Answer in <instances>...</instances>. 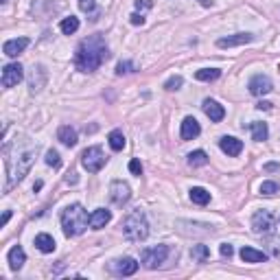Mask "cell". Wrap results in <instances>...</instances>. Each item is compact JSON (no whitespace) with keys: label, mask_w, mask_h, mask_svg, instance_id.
<instances>
[{"label":"cell","mask_w":280,"mask_h":280,"mask_svg":"<svg viewBox=\"0 0 280 280\" xmlns=\"http://www.w3.org/2000/svg\"><path fill=\"white\" fill-rule=\"evenodd\" d=\"M107 59H109V48L101 33L83 37L77 46V52H74V66L81 72H94Z\"/></svg>","instance_id":"cell-1"},{"label":"cell","mask_w":280,"mask_h":280,"mask_svg":"<svg viewBox=\"0 0 280 280\" xmlns=\"http://www.w3.org/2000/svg\"><path fill=\"white\" fill-rule=\"evenodd\" d=\"M4 151V166H7V184H4V192H9L13 186H16L18 182H22L24 179V175L31 171V166H33L35 162V156H37V144H29V147L24 149H2Z\"/></svg>","instance_id":"cell-2"},{"label":"cell","mask_w":280,"mask_h":280,"mask_svg":"<svg viewBox=\"0 0 280 280\" xmlns=\"http://www.w3.org/2000/svg\"><path fill=\"white\" fill-rule=\"evenodd\" d=\"M90 217H88V210L81 204H70L61 210V228H64L66 236H79L86 232Z\"/></svg>","instance_id":"cell-3"},{"label":"cell","mask_w":280,"mask_h":280,"mask_svg":"<svg viewBox=\"0 0 280 280\" xmlns=\"http://www.w3.org/2000/svg\"><path fill=\"white\" fill-rule=\"evenodd\" d=\"M122 234H125V239L131 241V243H140V241H144L149 236L147 214H144L140 208L131 210V212L125 217V221H122Z\"/></svg>","instance_id":"cell-4"},{"label":"cell","mask_w":280,"mask_h":280,"mask_svg":"<svg viewBox=\"0 0 280 280\" xmlns=\"http://www.w3.org/2000/svg\"><path fill=\"white\" fill-rule=\"evenodd\" d=\"M81 164H83V169H86L88 173H99V171L103 169L105 164H107V158H105L103 149H101L99 144H94V147L83 149V153H81Z\"/></svg>","instance_id":"cell-5"},{"label":"cell","mask_w":280,"mask_h":280,"mask_svg":"<svg viewBox=\"0 0 280 280\" xmlns=\"http://www.w3.org/2000/svg\"><path fill=\"white\" fill-rule=\"evenodd\" d=\"M169 254H171L169 245H156V247L142 249V254H140V261H142V265L147 267V269H158V267H162L166 262Z\"/></svg>","instance_id":"cell-6"},{"label":"cell","mask_w":280,"mask_h":280,"mask_svg":"<svg viewBox=\"0 0 280 280\" xmlns=\"http://www.w3.org/2000/svg\"><path fill=\"white\" fill-rule=\"evenodd\" d=\"M274 226H276V217H274V212L271 210H267V208H262V210H256L254 212V217H252V230L256 232V234H269L271 230H274Z\"/></svg>","instance_id":"cell-7"},{"label":"cell","mask_w":280,"mask_h":280,"mask_svg":"<svg viewBox=\"0 0 280 280\" xmlns=\"http://www.w3.org/2000/svg\"><path fill=\"white\" fill-rule=\"evenodd\" d=\"M109 199H112L114 206H125L127 201L131 199L129 184L122 182V179H114V182L109 184Z\"/></svg>","instance_id":"cell-8"},{"label":"cell","mask_w":280,"mask_h":280,"mask_svg":"<svg viewBox=\"0 0 280 280\" xmlns=\"http://www.w3.org/2000/svg\"><path fill=\"white\" fill-rule=\"evenodd\" d=\"M247 90H249V94H254V96H262L274 90V83H271V79L267 77V74H254L247 83Z\"/></svg>","instance_id":"cell-9"},{"label":"cell","mask_w":280,"mask_h":280,"mask_svg":"<svg viewBox=\"0 0 280 280\" xmlns=\"http://www.w3.org/2000/svg\"><path fill=\"white\" fill-rule=\"evenodd\" d=\"M24 79V68L20 64H7L2 68V88H13Z\"/></svg>","instance_id":"cell-10"},{"label":"cell","mask_w":280,"mask_h":280,"mask_svg":"<svg viewBox=\"0 0 280 280\" xmlns=\"http://www.w3.org/2000/svg\"><path fill=\"white\" fill-rule=\"evenodd\" d=\"M112 271L116 276H134L136 271H138V262H136V258H118V261L112 262Z\"/></svg>","instance_id":"cell-11"},{"label":"cell","mask_w":280,"mask_h":280,"mask_svg":"<svg viewBox=\"0 0 280 280\" xmlns=\"http://www.w3.org/2000/svg\"><path fill=\"white\" fill-rule=\"evenodd\" d=\"M201 109H204V114L212 122H221L223 116H226V109H223V105H219L214 99H206L204 103H201Z\"/></svg>","instance_id":"cell-12"},{"label":"cell","mask_w":280,"mask_h":280,"mask_svg":"<svg viewBox=\"0 0 280 280\" xmlns=\"http://www.w3.org/2000/svg\"><path fill=\"white\" fill-rule=\"evenodd\" d=\"M219 147H221V151L228 153L230 158L241 156V151H243V142H241L239 138H234V136H223V138L219 140Z\"/></svg>","instance_id":"cell-13"},{"label":"cell","mask_w":280,"mask_h":280,"mask_svg":"<svg viewBox=\"0 0 280 280\" xmlns=\"http://www.w3.org/2000/svg\"><path fill=\"white\" fill-rule=\"evenodd\" d=\"M254 39L252 33H236V35H228V37H219L217 46L219 48H232V46H241V44H249Z\"/></svg>","instance_id":"cell-14"},{"label":"cell","mask_w":280,"mask_h":280,"mask_svg":"<svg viewBox=\"0 0 280 280\" xmlns=\"http://www.w3.org/2000/svg\"><path fill=\"white\" fill-rule=\"evenodd\" d=\"M199 134H201V127H199V122H197V118H192V116L184 118V121H182V129H179L182 140H195Z\"/></svg>","instance_id":"cell-15"},{"label":"cell","mask_w":280,"mask_h":280,"mask_svg":"<svg viewBox=\"0 0 280 280\" xmlns=\"http://www.w3.org/2000/svg\"><path fill=\"white\" fill-rule=\"evenodd\" d=\"M29 46V37H16V39H7L2 46V52L7 57H18L20 52H24V48Z\"/></svg>","instance_id":"cell-16"},{"label":"cell","mask_w":280,"mask_h":280,"mask_svg":"<svg viewBox=\"0 0 280 280\" xmlns=\"http://www.w3.org/2000/svg\"><path fill=\"white\" fill-rule=\"evenodd\" d=\"M109 221H112V212H109L107 208H96L94 212L90 214V228L92 230H101V228H105Z\"/></svg>","instance_id":"cell-17"},{"label":"cell","mask_w":280,"mask_h":280,"mask_svg":"<svg viewBox=\"0 0 280 280\" xmlns=\"http://www.w3.org/2000/svg\"><path fill=\"white\" fill-rule=\"evenodd\" d=\"M9 267H11L13 271H18V269H22V265H24V261H26V254H24V249H22V245H13L11 249H9Z\"/></svg>","instance_id":"cell-18"},{"label":"cell","mask_w":280,"mask_h":280,"mask_svg":"<svg viewBox=\"0 0 280 280\" xmlns=\"http://www.w3.org/2000/svg\"><path fill=\"white\" fill-rule=\"evenodd\" d=\"M35 247H37L42 254H51V252H55L57 245H55V239H52L51 234L42 232V234L35 236Z\"/></svg>","instance_id":"cell-19"},{"label":"cell","mask_w":280,"mask_h":280,"mask_svg":"<svg viewBox=\"0 0 280 280\" xmlns=\"http://www.w3.org/2000/svg\"><path fill=\"white\" fill-rule=\"evenodd\" d=\"M57 138H59L61 144H66V147H74V144H77V131L70 125H61L59 131H57Z\"/></svg>","instance_id":"cell-20"},{"label":"cell","mask_w":280,"mask_h":280,"mask_svg":"<svg viewBox=\"0 0 280 280\" xmlns=\"http://www.w3.org/2000/svg\"><path fill=\"white\" fill-rule=\"evenodd\" d=\"M249 131H252V138L256 140V142H262V140L269 138V127H267V122H262V121L249 122Z\"/></svg>","instance_id":"cell-21"},{"label":"cell","mask_w":280,"mask_h":280,"mask_svg":"<svg viewBox=\"0 0 280 280\" xmlns=\"http://www.w3.org/2000/svg\"><path fill=\"white\" fill-rule=\"evenodd\" d=\"M188 197H191V201L197 204V206L210 204V192L206 191V188H201V186H192L191 191H188Z\"/></svg>","instance_id":"cell-22"},{"label":"cell","mask_w":280,"mask_h":280,"mask_svg":"<svg viewBox=\"0 0 280 280\" xmlns=\"http://www.w3.org/2000/svg\"><path fill=\"white\" fill-rule=\"evenodd\" d=\"M241 258H243L245 262H265L267 254L261 252V249H254V247H243L241 249Z\"/></svg>","instance_id":"cell-23"},{"label":"cell","mask_w":280,"mask_h":280,"mask_svg":"<svg viewBox=\"0 0 280 280\" xmlns=\"http://www.w3.org/2000/svg\"><path fill=\"white\" fill-rule=\"evenodd\" d=\"M107 140H109V147H112V151H122V149H125V136H122L121 129L109 131Z\"/></svg>","instance_id":"cell-24"},{"label":"cell","mask_w":280,"mask_h":280,"mask_svg":"<svg viewBox=\"0 0 280 280\" xmlns=\"http://www.w3.org/2000/svg\"><path fill=\"white\" fill-rule=\"evenodd\" d=\"M219 77H221V70L219 68H201L195 72L197 81H217Z\"/></svg>","instance_id":"cell-25"},{"label":"cell","mask_w":280,"mask_h":280,"mask_svg":"<svg viewBox=\"0 0 280 280\" xmlns=\"http://www.w3.org/2000/svg\"><path fill=\"white\" fill-rule=\"evenodd\" d=\"M59 29H61V33H64V35L77 33V31H79V18H74V16L64 18V20L59 22Z\"/></svg>","instance_id":"cell-26"},{"label":"cell","mask_w":280,"mask_h":280,"mask_svg":"<svg viewBox=\"0 0 280 280\" xmlns=\"http://www.w3.org/2000/svg\"><path fill=\"white\" fill-rule=\"evenodd\" d=\"M191 258H192V261H197V262H206L210 258V247H208V245H192Z\"/></svg>","instance_id":"cell-27"},{"label":"cell","mask_w":280,"mask_h":280,"mask_svg":"<svg viewBox=\"0 0 280 280\" xmlns=\"http://www.w3.org/2000/svg\"><path fill=\"white\" fill-rule=\"evenodd\" d=\"M188 164L191 166H206L208 164V156H206V151L197 149V151L188 153Z\"/></svg>","instance_id":"cell-28"},{"label":"cell","mask_w":280,"mask_h":280,"mask_svg":"<svg viewBox=\"0 0 280 280\" xmlns=\"http://www.w3.org/2000/svg\"><path fill=\"white\" fill-rule=\"evenodd\" d=\"M278 191H280L278 182H271V179H267V182H262V184H261V195H265V197L276 195Z\"/></svg>","instance_id":"cell-29"},{"label":"cell","mask_w":280,"mask_h":280,"mask_svg":"<svg viewBox=\"0 0 280 280\" xmlns=\"http://www.w3.org/2000/svg\"><path fill=\"white\" fill-rule=\"evenodd\" d=\"M138 70V66L134 64V61H118V66H116V74L121 77V74H129V72H136Z\"/></svg>","instance_id":"cell-30"},{"label":"cell","mask_w":280,"mask_h":280,"mask_svg":"<svg viewBox=\"0 0 280 280\" xmlns=\"http://www.w3.org/2000/svg\"><path fill=\"white\" fill-rule=\"evenodd\" d=\"M44 162H46L48 166H52V169H59V166H61V158H59V153H57L55 149H48Z\"/></svg>","instance_id":"cell-31"},{"label":"cell","mask_w":280,"mask_h":280,"mask_svg":"<svg viewBox=\"0 0 280 280\" xmlns=\"http://www.w3.org/2000/svg\"><path fill=\"white\" fill-rule=\"evenodd\" d=\"M267 247H269L271 256L280 261V236H269V239H267Z\"/></svg>","instance_id":"cell-32"},{"label":"cell","mask_w":280,"mask_h":280,"mask_svg":"<svg viewBox=\"0 0 280 280\" xmlns=\"http://www.w3.org/2000/svg\"><path fill=\"white\" fill-rule=\"evenodd\" d=\"M182 83H184V79L179 77V74H175V77H171L169 81L164 83V90H169V92H173V90H179V88H182Z\"/></svg>","instance_id":"cell-33"},{"label":"cell","mask_w":280,"mask_h":280,"mask_svg":"<svg viewBox=\"0 0 280 280\" xmlns=\"http://www.w3.org/2000/svg\"><path fill=\"white\" fill-rule=\"evenodd\" d=\"M79 9L83 13H92L96 9V0H79Z\"/></svg>","instance_id":"cell-34"},{"label":"cell","mask_w":280,"mask_h":280,"mask_svg":"<svg viewBox=\"0 0 280 280\" xmlns=\"http://www.w3.org/2000/svg\"><path fill=\"white\" fill-rule=\"evenodd\" d=\"M129 171L140 177V175H142V164H140V160H136V158H134V160L129 162Z\"/></svg>","instance_id":"cell-35"},{"label":"cell","mask_w":280,"mask_h":280,"mask_svg":"<svg viewBox=\"0 0 280 280\" xmlns=\"http://www.w3.org/2000/svg\"><path fill=\"white\" fill-rule=\"evenodd\" d=\"M219 252H221V256H223V258H232V254H234V247H232L230 243H221Z\"/></svg>","instance_id":"cell-36"},{"label":"cell","mask_w":280,"mask_h":280,"mask_svg":"<svg viewBox=\"0 0 280 280\" xmlns=\"http://www.w3.org/2000/svg\"><path fill=\"white\" fill-rule=\"evenodd\" d=\"M129 22H131V24H136V26H138V24H144V16H142V13H131V16H129Z\"/></svg>","instance_id":"cell-37"},{"label":"cell","mask_w":280,"mask_h":280,"mask_svg":"<svg viewBox=\"0 0 280 280\" xmlns=\"http://www.w3.org/2000/svg\"><path fill=\"white\" fill-rule=\"evenodd\" d=\"M151 7H153L151 0H136V9H138V11H140V9L144 11V9H151Z\"/></svg>","instance_id":"cell-38"},{"label":"cell","mask_w":280,"mask_h":280,"mask_svg":"<svg viewBox=\"0 0 280 280\" xmlns=\"http://www.w3.org/2000/svg\"><path fill=\"white\" fill-rule=\"evenodd\" d=\"M262 171H267V173H274V171H280V164H278V162H269V164H262Z\"/></svg>","instance_id":"cell-39"},{"label":"cell","mask_w":280,"mask_h":280,"mask_svg":"<svg viewBox=\"0 0 280 280\" xmlns=\"http://www.w3.org/2000/svg\"><path fill=\"white\" fill-rule=\"evenodd\" d=\"M256 109H271V103H269V101H258Z\"/></svg>","instance_id":"cell-40"},{"label":"cell","mask_w":280,"mask_h":280,"mask_svg":"<svg viewBox=\"0 0 280 280\" xmlns=\"http://www.w3.org/2000/svg\"><path fill=\"white\" fill-rule=\"evenodd\" d=\"M11 219V210H4V214H2V221H0V226H7V221Z\"/></svg>","instance_id":"cell-41"},{"label":"cell","mask_w":280,"mask_h":280,"mask_svg":"<svg viewBox=\"0 0 280 280\" xmlns=\"http://www.w3.org/2000/svg\"><path fill=\"white\" fill-rule=\"evenodd\" d=\"M39 188H42V179H37V182L33 184V191H39Z\"/></svg>","instance_id":"cell-42"},{"label":"cell","mask_w":280,"mask_h":280,"mask_svg":"<svg viewBox=\"0 0 280 280\" xmlns=\"http://www.w3.org/2000/svg\"><path fill=\"white\" fill-rule=\"evenodd\" d=\"M201 4H204V7H212V0H199Z\"/></svg>","instance_id":"cell-43"},{"label":"cell","mask_w":280,"mask_h":280,"mask_svg":"<svg viewBox=\"0 0 280 280\" xmlns=\"http://www.w3.org/2000/svg\"><path fill=\"white\" fill-rule=\"evenodd\" d=\"M2 2H7V0H2Z\"/></svg>","instance_id":"cell-44"}]
</instances>
